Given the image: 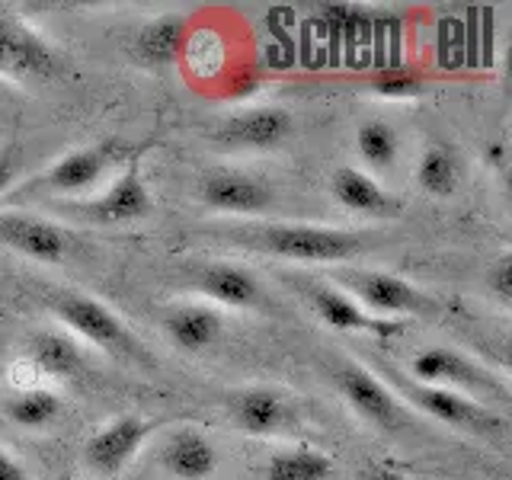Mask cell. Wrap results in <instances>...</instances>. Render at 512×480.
I'll return each mask as SVG.
<instances>
[{
    "label": "cell",
    "instance_id": "1",
    "mask_svg": "<svg viewBox=\"0 0 512 480\" xmlns=\"http://www.w3.org/2000/svg\"><path fill=\"white\" fill-rule=\"evenodd\" d=\"M221 240L234 247L256 250L288 263H346L372 250L381 234L378 231H346V228H324V224H295V221H247L228 224V228H212Z\"/></svg>",
    "mask_w": 512,
    "mask_h": 480
},
{
    "label": "cell",
    "instance_id": "2",
    "mask_svg": "<svg viewBox=\"0 0 512 480\" xmlns=\"http://www.w3.org/2000/svg\"><path fill=\"white\" fill-rule=\"evenodd\" d=\"M48 308L84 343L128 362H148V352L138 343V336L122 324V317L109 304L96 301L93 295L77 292V288H55L48 292Z\"/></svg>",
    "mask_w": 512,
    "mask_h": 480
},
{
    "label": "cell",
    "instance_id": "3",
    "mask_svg": "<svg viewBox=\"0 0 512 480\" xmlns=\"http://www.w3.org/2000/svg\"><path fill=\"white\" fill-rule=\"evenodd\" d=\"M333 285L362 304L372 317H426L436 311L423 288H416L413 282L394 276L384 269H336Z\"/></svg>",
    "mask_w": 512,
    "mask_h": 480
},
{
    "label": "cell",
    "instance_id": "4",
    "mask_svg": "<svg viewBox=\"0 0 512 480\" xmlns=\"http://www.w3.org/2000/svg\"><path fill=\"white\" fill-rule=\"evenodd\" d=\"M410 378L429 388L458 391L471 400L480 397H506V384L484 368L468 352L452 346H426L410 359Z\"/></svg>",
    "mask_w": 512,
    "mask_h": 480
},
{
    "label": "cell",
    "instance_id": "5",
    "mask_svg": "<svg viewBox=\"0 0 512 480\" xmlns=\"http://www.w3.org/2000/svg\"><path fill=\"white\" fill-rule=\"evenodd\" d=\"M397 388L404 394L416 410H423L432 420H439L452 429L471 432V436H500L506 429V420L500 413H493L487 404L480 400H471L458 391H445V388H429V384L420 381H407L397 378Z\"/></svg>",
    "mask_w": 512,
    "mask_h": 480
},
{
    "label": "cell",
    "instance_id": "6",
    "mask_svg": "<svg viewBox=\"0 0 512 480\" xmlns=\"http://www.w3.org/2000/svg\"><path fill=\"white\" fill-rule=\"evenodd\" d=\"M151 208L154 202H151L148 183H144V176H141V167L128 164V170L119 173L116 180L106 186V192L61 205V212L87 224H106V228H112V224H132V221L148 218Z\"/></svg>",
    "mask_w": 512,
    "mask_h": 480
},
{
    "label": "cell",
    "instance_id": "7",
    "mask_svg": "<svg viewBox=\"0 0 512 480\" xmlns=\"http://www.w3.org/2000/svg\"><path fill=\"white\" fill-rule=\"evenodd\" d=\"M333 384L340 397L359 413L365 423L378 429H400L407 423V413L400 407L397 394L384 384L378 375L368 372L359 362H336L333 365Z\"/></svg>",
    "mask_w": 512,
    "mask_h": 480
},
{
    "label": "cell",
    "instance_id": "8",
    "mask_svg": "<svg viewBox=\"0 0 512 480\" xmlns=\"http://www.w3.org/2000/svg\"><path fill=\"white\" fill-rule=\"evenodd\" d=\"M116 157H119L116 141H100V144H90V148L68 151L45 173H39L26 189L29 192H52V196H84V192H90L103 180V173L116 164Z\"/></svg>",
    "mask_w": 512,
    "mask_h": 480
},
{
    "label": "cell",
    "instance_id": "9",
    "mask_svg": "<svg viewBox=\"0 0 512 480\" xmlns=\"http://www.w3.org/2000/svg\"><path fill=\"white\" fill-rule=\"evenodd\" d=\"M64 71L61 55L36 29L0 13V74L20 80H48Z\"/></svg>",
    "mask_w": 512,
    "mask_h": 480
},
{
    "label": "cell",
    "instance_id": "10",
    "mask_svg": "<svg viewBox=\"0 0 512 480\" xmlns=\"http://www.w3.org/2000/svg\"><path fill=\"white\" fill-rule=\"evenodd\" d=\"M154 432V423L148 416L138 413H122L116 420H109L87 439L84 445V464L100 477H116L122 474L132 458L141 452V445L148 442Z\"/></svg>",
    "mask_w": 512,
    "mask_h": 480
},
{
    "label": "cell",
    "instance_id": "11",
    "mask_svg": "<svg viewBox=\"0 0 512 480\" xmlns=\"http://www.w3.org/2000/svg\"><path fill=\"white\" fill-rule=\"evenodd\" d=\"M199 196L218 215H266L276 202V189L260 173L215 170L199 183Z\"/></svg>",
    "mask_w": 512,
    "mask_h": 480
},
{
    "label": "cell",
    "instance_id": "12",
    "mask_svg": "<svg viewBox=\"0 0 512 480\" xmlns=\"http://www.w3.org/2000/svg\"><path fill=\"white\" fill-rule=\"evenodd\" d=\"M228 413L234 426L250 436H282L298 420L292 394L269 384H253L228 394Z\"/></svg>",
    "mask_w": 512,
    "mask_h": 480
},
{
    "label": "cell",
    "instance_id": "13",
    "mask_svg": "<svg viewBox=\"0 0 512 480\" xmlns=\"http://www.w3.org/2000/svg\"><path fill=\"white\" fill-rule=\"evenodd\" d=\"M295 128L292 112L282 106H253L224 119L215 128V141L231 151H272L288 141Z\"/></svg>",
    "mask_w": 512,
    "mask_h": 480
},
{
    "label": "cell",
    "instance_id": "14",
    "mask_svg": "<svg viewBox=\"0 0 512 480\" xmlns=\"http://www.w3.org/2000/svg\"><path fill=\"white\" fill-rule=\"evenodd\" d=\"M0 247L36 263H61L71 250V234L39 215L0 212Z\"/></svg>",
    "mask_w": 512,
    "mask_h": 480
},
{
    "label": "cell",
    "instance_id": "15",
    "mask_svg": "<svg viewBox=\"0 0 512 480\" xmlns=\"http://www.w3.org/2000/svg\"><path fill=\"white\" fill-rule=\"evenodd\" d=\"M301 292H304V298H308L311 308H314V314L324 320L327 327H333V330H343V333H378V336L397 333V320L372 317L362 308V304L352 301L343 292V288H336L333 282L308 279V282H301Z\"/></svg>",
    "mask_w": 512,
    "mask_h": 480
},
{
    "label": "cell",
    "instance_id": "16",
    "mask_svg": "<svg viewBox=\"0 0 512 480\" xmlns=\"http://www.w3.org/2000/svg\"><path fill=\"white\" fill-rule=\"evenodd\" d=\"M157 464L176 480H208L218 468V452L212 439L196 426H176L160 439Z\"/></svg>",
    "mask_w": 512,
    "mask_h": 480
},
{
    "label": "cell",
    "instance_id": "17",
    "mask_svg": "<svg viewBox=\"0 0 512 480\" xmlns=\"http://www.w3.org/2000/svg\"><path fill=\"white\" fill-rule=\"evenodd\" d=\"M192 285H196L199 295H208L212 301L224 304V308L253 311L266 304V292L260 279H256L247 266H237V263H205L192 272Z\"/></svg>",
    "mask_w": 512,
    "mask_h": 480
},
{
    "label": "cell",
    "instance_id": "18",
    "mask_svg": "<svg viewBox=\"0 0 512 480\" xmlns=\"http://www.w3.org/2000/svg\"><path fill=\"white\" fill-rule=\"evenodd\" d=\"M26 359L39 375L55 378V381L74 378L84 372V365H87L84 346L77 343V336L64 330H52V327L32 330L26 336Z\"/></svg>",
    "mask_w": 512,
    "mask_h": 480
},
{
    "label": "cell",
    "instance_id": "19",
    "mask_svg": "<svg viewBox=\"0 0 512 480\" xmlns=\"http://www.w3.org/2000/svg\"><path fill=\"white\" fill-rule=\"evenodd\" d=\"M164 333L176 349L205 352L221 340L224 320L212 304L189 301V304H176V308L164 314Z\"/></svg>",
    "mask_w": 512,
    "mask_h": 480
},
{
    "label": "cell",
    "instance_id": "20",
    "mask_svg": "<svg viewBox=\"0 0 512 480\" xmlns=\"http://www.w3.org/2000/svg\"><path fill=\"white\" fill-rule=\"evenodd\" d=\"M333 199L340 202L352 215H368V218H394L397 215V199L384 189L372 173L359 167H340L333 173Z\"/></svg>",
    "mask_w": 512,
    "mask_h": 480
},
{
    "label": "cell",
    "instance_id": "21",
    "mask_svg": "<svg viewBox=\"0 0 512 480\" xmlns=\"http://www.w3.org/2000/svg\"><path fill=\"white\" fill-rule=\"evenodd\" d=\"M186 16L180 13H160L144 23L132 39V55L148 64V68H164L180 58V48L186 42Z\"/></svg>",
    "mask_w": 512,
    "mask_h": 480
},
{
    "label": "cell",
    "instance_id": "22",
    "mask_svg": "<svg viewBox=\"0 0 512 480\" xmlns=\"http://www.w3.org/2000/svg\"><path fill=\"white\" fill-rule=\"evenodd\" d=\"M416 186H420L426 196L448 199L455 196L461 186V160L452 148L445 144H432L423 151L420 164H416Z\"/></svg>",
    "mask_w": 512,
    "mask_h": 480
},
{
    "label": "cell",
    "instance_id": "23",
    "mask_svg": "<svg viewBox=\"0 0 512 480\" xmlns=\"http://www.w3.org/2000/svg\"><path fill=\"white\" fill-rule=\"evenodd\" d=\"M333 474L336 468L324 452L298 445V448H285V452L272 455L266 461L263 480H333Z\"/></svg>",
    "mask_w": 512,
    "mask_h": 480
},
{
    "label": "cell",
    "instance_id": "24",
    "mask_svg": "<svg viewBox=\"0 0 512 480\" xmlns=\"http://www.w3.org/2000/svg\"><path fill=\"white\" fill-rule=\"evenodd\" d=\"M4 413L20 429H45L61 416V397L48 388H26L4 400Z\"/></svg>",
    "mask_w": 512,
    "mask_h": 480
},
{
    "label": "cell",
    "instance_id": "25",
    "mask_svg": "<svg viewBox=\"0 0 512 480\" xmlns=\"http://www.w3.org/2000/svg\"><path fill=\"white\" fill-rule=\"evenodd\" d=\"M356 148H359V157L368 170H391L400 157V135L391 122L384 119H368L359 135H356Z\"/></svg>",
    "mask_w": 512,
    "mask_h": 480
},
{
    "label": "cell",
    "instance_id": "26",
    "mask_svg": "<svg viewBox=\"0 0 512 480\" xmlns=\"http://www.w3.org/2000/svg\"><path fill=\"white\" fill-rule=\"evenodd\" d=\"M372 90L384 100H410V96H420L423 93V80L416 77L413 71L404 68H391V71H381L372 80Z\"/></svg>",
    "mask_w": 512,
    "mask_h": 480
},
{
    "label": "cell",
    "instance_id": "27",
    "mask_svg": "<svg viewBox=\"0 0 512 480\" xmlns=\"http://www.w3.org/2000/svg\"><path fill=\"white\" fill-rule=\"evenodd\" d=\"M487 288L496 295V301L503 304V308H509L512 301V256L503 253L500 260L493 263V269L487 272Z\"/></svg>",
    "mask_w": 512,
    "mask_h": 480
},
{
    "label": "cell",
    "instance_id": "28",
    "mask_svg": "<svg viewBox=\"0 0 512 480\" xmlns=\"http://www.w3.org/2000/svg\"><path fill=\"white\" fill-rule=\"evenodd\" d=\"M20 167H23V154H20V148L16 144H4L0 148V196L13 186V180H16V173H20Z\"/></svg>",
    "mask_w": 512,
    "mask_h": 480
},
{
    "label": "cell",
    "instance_id": "29",
    "mask_svg": "<svg viewBox=\"0 0 512 480\" xmlns=\"http://www.w3.org/2000/svg\"><path fill=\"white\" fill-rule=\"evenodd\" d=\"M0 480H26V471L0 448Z\"/></svg>",
    "mask_w": 512,
    "mask_h": 480
}]
</instances>
